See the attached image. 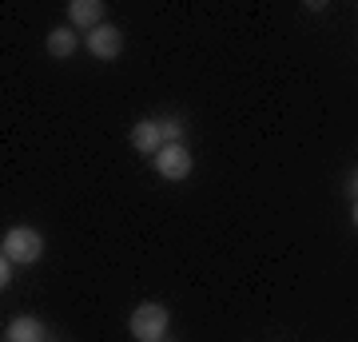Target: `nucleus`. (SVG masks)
Instances as JSON below:
<instances>
[{"label": "nucleus", "instance_id": "6", "mask_svg": "<svg viewBox=\"0 0 358 342\" xmlns=\"http://www.w3.org/2000/svg\"><path fill=\"white\" fill-rule=\"evenodd\" d=\"M68 20H72V28H100L103 24V4L100 0H72L68 4Z\"/></svg>", "mask_w": 358, "mask_h": 342}, {"label": "nucleus", "instance_id": "4", "mask_svg": "<svg viewBox=\"0 0 358 342\" xmlns=\"http://www.w3.org/2000/svg\"><path fill=\"white\" fill-rule=\"evenodd\" d=\"M88 52L92 56H100V60H120V52H124V32L115 24H100L88 32Z\"/></svg>", "mask_w": 358, "mask_h": 342}, {"label": "nucleus", "instance_id": "11", "mask_svg": "<svg viewBox=\"0 0 358 342\" xmlns=\"http://www.w3.org/2000/svg\"><path fill=\"white\" fill-rule=\"evenodd\" d=\"M350 195H355V199H358V176L350 179Z\"/></svg>", "mask_w": 358, "mask_h": 342}, {"label": "nucleus", "instance_id": "5", "mask_svg": "<svg viewBox=\"0 0 358 342\" xmlns=\"http://www.w3.org/2000/svg\"><path fill=\"white\" fill-rule=\"evenodd\" d=\"M131 143H136V152H143V155L159 152V148H164V127H159V120H140V124L131 127Z\"/></svg>", "mask_w": 358, "mask_h": 342}, {"label": "nucleus", "instance_id": "8", "mask_svg": "<svg viewBox=\"0 0 358 342\" xmlns=\"http://www.w3.org/2000/svg\"><path fill=\"white\" fill-rule=\"evenodd\" d=\"M44 322L40 318H32V315H20V318H13L8 322V342H44Z\"/></svg>", "mask_w": 358, "mask_h": 342}, {"label": "nucleus", "instance_id": "2", "mask_svg": "<svg viewBox=\"0 0 358 342\" xmlns=\"http://www.w3.org/2000/svg\"><path fill=\"white\" fill-rule=\"evenodd\" d=\"M0 255H8L13 263H36L44 255V235L36 227H13L0 243Z\"/></svg>", "mask_w": 358, "mask_h": 342}, {"label": "nucleus", "instance_id": "7", "mask_svg": "<svg viewBox=\"0 0 358 342\" xmlns=\"http://www.w3.org/2000/svg\"><path fill=\"white\" fill-rule=\"evenodd\" d=\"M80 48V36H76V28L68 24V28H52L48 32V56L52 60H68V56H76Z\"/></svg>", "mask_w": 358, "mask_h": 342}, {"label": "nucleus", "instance_id": "12", "mask_svg": "<svg viewBox=\"0 0 358 342\" xmlns=\"http://www.w3.org/2000/svg\"><path fill=\"white\" fill-rule=\"evenodd\" d=\"M355 227H358V199H355Z\"/></svg>", "mask_w": 358, "mask_h": 342}, {"label": "nucleus", "instance_id": "1", "mask_svg": "<svg viewBox=\"0 0 358 342\" xmlns=\"http://www.w3.org/2000/svg\"><path fill=\"white\" fill-rule=\"evenodd\" d=\"M128 327L136 334V342H164L167 327H171V311L164 303H140L131 311Z\"/></svg>", "mask_w": 358, "mask_h": 342}, {"label": "nucleus", "instance_id": "3", "mask_svg": "<svg viewBox=\"0 0 358 342\" xmlns=\"http://www.w3.org/2000/svg\"><path fill=\"white\" fill-rule=\"evenodd\" d=\"M152 164L167 183H179V179L192 176V152H187L183 143H164V148L152 155Z\"/></svg>", "mask_w": 358, "mask_h": 342}, {"label": "nucleus", "instance_id": "10", "mask_svg": "<svg viewBox=\"0 0 358 342\" xmlns=\"http://www.w3.org/2000/svg\"><path fill=\"white\" fill-rule=\"evenodd\" d=\"M8 283H13V259L0 255V291H8Z\"/></svg>", "mask_w": 358, "mask_h": 342}, {"label": "nucleus", "instance_id": "9", "mask_svg": "<svg viewBox=\"0 0 358 342\" xmlns=\"http://www.w3.org/2000/svg\"><path fill=\"white\" fill-rule=\"evenodd\" d=\"M159 127H164V143H183V131H187V124H183L179 115H167V120H159Z\"/></svg>", "mask_w": 358, "mask_h": 342}]
</instances>
